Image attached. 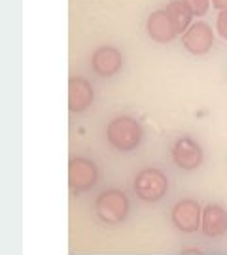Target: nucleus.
<instances>
[{"label":"nucleus","mask_w":227,"mask_h":255,"mask_svg":"<svg viewBox=\"0 0 227 255\" xmlns=\"http://www.w3.org/2000/svg\"><path fill=\"white\" fill-rule=\"evenodd\" d=\"M142 127L135 118L119 116L114 118L106 127V138L110 146L116 147L118 151H133L142 142Z\"/></svg>","instance_id":"obj_1"},{"label":"nucleus","mask_w":227,"mask_h":255,"mask_svg":"<svg viewBox=\"0 0 227 255\" xmlns=\"http://www.w3.org/2000/svg\"><path fill=\"white\" fill-rule=\"evenodd\" d=\"M131 210L129 197L119 189H106L95 201V214L106 225H118L125 221Z\"/></svg>","instance_id":"obj_2"},{"label":"nucleus","mask_w":227,"mask_h":255,"mask_svg":"<svg viewBox=\"0 0 227 255\" xmlns=\"http://www.w3.org/2000/svg\"><path fill=\"white\" fill-rule=\"evenodd\" d=\"M133 187L140 201L159 202L169 191V178L163 170H159L155 166H148L135 176Z\"/></svg>","instance_id":"obj_3"},{"label":"nucleus","mask_w":227,"mask_h":255,"mask_svg":"<svg viewBox=\"0 0 227 255\" xmlns=\"http://www.w3.org/2000/svg\"><path fill=\"white\" fill-rule=\"evenodd\" d=\"M99 182V168L87 157H72L68 163V183L74 193L93 189Z\"/></svg>","instance_id":"obj_4"},{"label":"nucleus","mask_w":227,"mask_h":255,"mask_svg":"<svg viewBox=\"0 0 227 255\" xmlns=\"http://www.w3.org/2000/svg\"><path fill=\"white\" fill-rule=\"evenodd\" d=\"M171 221L186 235L197 233L203 223V208L195 199H182L171 210Z\"/></svg>","instance_id":"obj_5"},{"label":"nucleus","mask_w":227,"mask_h":255,"mask_svg":"<svg viewBox=\"0 0 227 255\" xmlns=\"http://www.w3.org/2000/svg\"><path fill=\"white\" fill-rule=\"evenodd\" d=\"M205 153L197 140L191 136H182L173 146V161L182 170H195L203 164Z\"/></svg>","instance_id":"obj_6"},{"label":"nucleus","mask_w":227,"mask_h":255,"mask_svg":"<svg viewBox=\"0 0 227 255\" xmlns=\"http://www.w3.org/2000/svg\"><path fill=\"white\" fill-rule=\"evenodd\" d=\"M182 46L186 47L191 55L209 53L214 46V30L205 21L191 23V27L182 34Z\"/></svg>","instance_id":"obj_7"},{"label":"nucleus","mask_w":227,"mask_h":255,"mask_svg":"<svg viewBox=\"0 0 227 255\" xmlns=\"http://www.w3.org/2000/svg\"><path fill=\"white\" fill-rule=\"evenodd\" d=\"M91 68L100 78H112L123 68V55L118 47L100 46L91 55Z\"/></svg>","instance_id":"obj_8"},{"label":"nucleus","mask_w":227,"mask_h":255,"mask_svg":"<svg viewBox=\"0 0 227 255\" xmlns=\"http://www.w3.org/2000/svg\"><path fill=\"white\" fill-rule=\"evenodd\" d=\"M146 32L148 36L152 38L157 44H169L173 42L174 36L178 34L176 28H174V23L169 11L167 9H155L148 15V21H146Z\"/></svg>","instance_id":"obj_9"},{"label":"nucleus","mask_w":227,"mask_h":255,"mask_svg":"<svg viewBox=\"0 0 227 255\" xmlns=\"http://www.w3.org/2000/svg\"><path fill=\"white\" fill-rule=\"evenodd\" d=\"M95 91L89 80L83 76H72L68 82V110L72 114H82L93 104Z\"/></svg>","instance_id":"obj_10"},{"label":"nucleus","mask_w":227,"mask_h":255,"mask_svg":"<svg viewBox=\"0 0 227 255\" xmlns=\"http://www.w3.org/2000/svg\"><path fill=\"white\" fill-rule=\"evenodd\" d=\"M203 235L209 238H218L227 233V210L220 204H209L203 208Z\"/></svg>","instance_id":"obj_11"},{"label":"nucleus","mask_w":227,"mask_h":255,"mask_svg":"<svg viewBox=\"0 0 227 255\" xmlns=\"http://www.w3.org/2000/svg\"><path fill=\"white\" fill-rule=\"evenodd\" d=\"M165 9L169 11V15H171V19H173L174 28H176L178 34H184V32L191 27L193 13H191V9L188 8L182 0H173V2H169Z\"/></svg>","instance_id":"obj_12"},{"label":"nucleus","mask_w":227,"mask_h":255,"mask_svg":"<svg viewBox=\"0 0 227 255\" xmlns=\"http://www.w3.org/2000/svg\"><path fill=\"white\" fill-rule=\"evenodd\" d=\"M182 2H184V4L191 9V13L197 15V17L205 15L210 8V0H182Z\"/></svg>","instance_id":"obj_13"},{"label":"nucleus","mask_w":227,"mask_h":255,"mask_svg":"<svg viewBox=\"0 0 227 255\" xmlns=\"http://www.w3.org/2000/svg\"><path fill=\"white\" fill-rule=\"evenodd\" d=\"M216 30L224 40H227V9H222L216 17Z\"/></svg>","instance_id":"obj_14"},{"label":"nucleus","mask_w":227,"mask_h":255,"mask_svg":"<svg viewBox=\"0 0 227 255\" xmlns=\"http://www.w3.org/2000/svg\"><path fill=\"white\" fill-rule=\"evenodd\" d=\"M212 6L216 9H220V11H222V9H227V0H212Z\"/></svg>","instance_id":"obj_15"}]
</instances>
